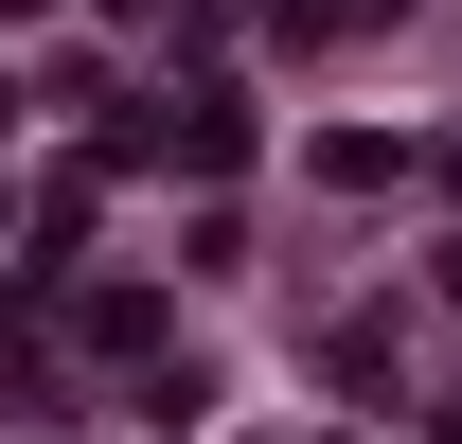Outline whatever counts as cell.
Segmentation results:
<instances>
[{
    "mask_svg": "<svg viewBox=\"0 0 462 444\" xmlns=\"http://www.w3.org/2000/svg\"><path fill=\"white\" fill-rule=\"evenodd\" d=\"M161 143H178V161H196V178H231V161H249V107H214V89H196V107H178Z\"/></svg>",
    "mask_w": 462,
    "mask_h": 444,
    "instance_id": "1",
    "label": "cell"
},
{
    "mask_svg": "<svg viewBox=\"0 0 462 444\" xmlns=\"http://www.w3.org/2000/svg\"><path fill=\"white\" fill-rule=\"evenodd\" d=\"M356 18H392V0H285V36H356Z\"/></svg>",
    "mask_w": 462,
    "mask_h": 444,
    "instance_id": "2",
    "label": "cell"
}]
</instances>
